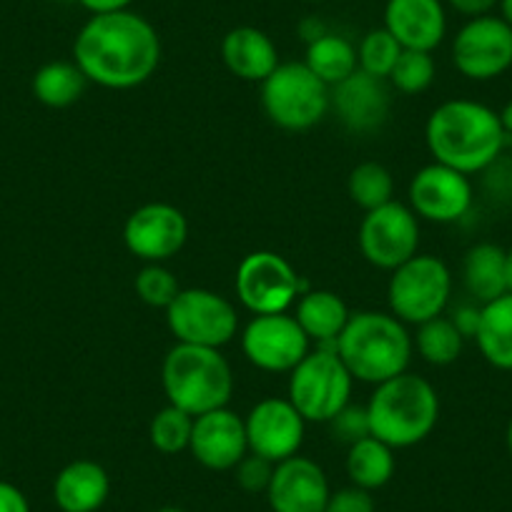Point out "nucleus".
I'll list each match as a JSON object with an SVG mask.
<instances>
[{
  "mask_svg": "<svg viewBox=\"0 0 512 512\" xmlns=\"http://www.w3.org/2000/svg\"><path fill=\"white\" fill-rule=\"evenodd\" d=\"M73 61L88 83L128 91L149 81L161 63V38L144 16L128 11L91 16L73 43Z\"/></svg>",
  "mask_w": 512,
  "mask_h": 512,
  "instance_id": "obj_1",
  "label": "nucleus"
},
{
  "mask_svg": "<svg viewBox=\"0 0 512 512\" xmlns=\"http://www.w3.org/2000/svg\"><path fill=\"white\" fill-rule=\"evenodd\" d=\"M425 141L432 159L460 174H485L505 151L507 136L500 113L470 98H452L430 113Z\"/></svg>",
  "mask_w": 512,
  "mask_h": 512,
  "instance_id": "obj_2",
  "label": "nucleus"
},
{
  "mask_svg": "<svg viewBox=\"0 0 512 512\" xmlns=\"http://www.w3.org/2000/svg\"><path fill=\"white\" fill-rule=\"evenodd\" d=\"M334 349L354 382L377 387V384L407 372L415 342L407 332V324L400 322L395 314L367 309V312H354L349 317Z\"/></svg>",
  "mask_w": 512,
  "mask_h": 512,
  "instance_id": "obj_3",
  "label": "nucleus"
},
{
  "mask_svg": "<svg viewBox=\"0 0 512 512\" xmlns=\"http://www.w3.org/2000/svg\"><path fill=\"white\" fill-rule=\"evenodd\" d=\"M369 435L392 450L420 445L432 435L440 420V397L432 382L412 372H402L377 384L367 405Z\"/></svg>",
  "mask_w": 512,
  "mask_h": 512,
  "instance_id": "obj_4",
  "label": "nucleus"
},
{
  "mask_svg": "<svg viewBox=\"0 0 512 512\" xmlns=\"http://www.w3.org/2000/svg\"><path fill=\"white\" fill-rule=\"evenodd\" d=\"M161 382L169 405L201 417L229 407L234 395V372L229 359L214 347L176 342L161 367Z\"/></svg>",
  "mask_w": 512,
  "mask_h": 512,
  "instance_id": "obj_5",
  "label": "nucleus"
},
{
  "mask_svg": "<svg viewBox=\"0 0 512 512\" xmlns=\"http://www.w3.org/2000/svg\"><path fill=\"white\" fill-rule=\"evenodd\" d=\"M354 377L334 347H317L289 372L287 400L307 422L337 417L352 402Z\"/></svg>",
  "mask_w": 512,
  "mask_h": 512,
  "instance_id": "obj_6",
  "label": "nucleus"
},
{
  "mask_svg": "<svg viewBox=\"0 0 512 512\" xmlns=\"http://www.w3.org/2000/svg\"><path fill=\"white\" fill-rule=\"evenodd\" d=\"M332 106V88L319 81L297 61L279 63L277 71L262 83V108L274 126L284 131H309L324 121Z\"/></svg>",
  "mask_w": 512,
  "mask_h": 512,
  "instance_id": "obj_7",
  "label": "nucleus"
},
{
  "mask_svg": "<svg viewBox=\"0 0 512 512\" xmlns=\"http://www.w3.org/2000/svg\"><path fill=\"white\" fill-rule=\"evenodd\" d=\"M452 297V272L440 256L417 254L397 267L387 284L390 312L405 324L430 322L442 317Z\"/></svg>",
  "mask_w": 512,
  "mask_h": 512,
  "instance_id": "obj_8",
  "label": "nucleus"
},
{
  "mask_svg": "<svg viewBox=\"0 0 512 512\" xmlns=\"http://www.w3.org/2000/svg\"><path fill=\"white\" fill-rule=\"evenodd\" d=\"M236 297L251 314H282L307 292V282L277 251H251L236 267Z\"/></svg>",
  "mask_w": 512,
  "mask_h": 512,
  "instance_id": "obj_9",
  "label": "nucleus"
},
{
  "mask_svg": "<svg viewBox=\"0 0 512 512\" xmlns=\"http://www.w3.org/2000/svg\"><path fill=\"white\" fill-rule=\"evenodd\" d=\"M166 324L176 342L221 349L236 337L239 314L226 297L211 289H181L166 309Z\"/></svg>",
  "mask_w": 512,
  "mask_h": 512,
  "instance_id": "obj_10",
  "label": "nucleus"
},
{
  "mask_svg": "<svg viewBox=\"0 0 512 512\" xmlns=\"http://www.w3.org/2000/svg\"><path fill=\"white\" fill-rule=\"evenodd\" d=\"M359 251L372 267L395 272L420 249V219L400 201L364 211L359 224Z\"/></svg>",
  "mask_w": 512,
  "mask_h": 512,
  "instance_id": "obj_11",
  "label": "nucleus"
},
{
  "mask_svg": "<svg viewBox=\"0 0 512 512\" xmlns=\"http://www.w3.org/2000/svg\"><path fill=\"white\" fill-rule=\"evenodd\" d=\"M241 352L262 372L289 374L312 352V339L294 314H256L241 332Z\"/></svg>",
  "mask_w": 512,
  "mask_h": 512,
  "instance_id": "obj_12",
  "label": "nucleus"
},
{
  "mask_svg": "<svg viewBox=\"0 0 512 512\" xmlns=\"http://www.w3.org/2000/svg\"><path fill=\"white\" fill-rule=\"evenodd\" d=\"M452 63L470 81H495L512 68V28L500 16L470 18L452 41Z\"/></svg>",
  "mask_w": 512,
  "mask_h": 512,
  "instance_id": "obj_13",
  "label": "nucleus"
},
{
  "mask_svg": "<svg viewBox=\"0 0 512 512\" xmlns=\"http://www.w3.org/2000/svg\"><path fill=\"white\" fill-rule=\"evenodd\" d=\"M189 221L184 211L166 201H151L131 211L123 224V244L144 264H164L184 249Z\"/></svg>",
  "mask_w": 512,
  "mask_h": 512,
  "instance_id": "obj_14",
  "label": "nucleus"
},
{
  "mask_svg": "<svg viewBox=\"0 0 512 512\" xmlns=\"http://www.w3.org/2000/svg\"><path fill=\"white\" fill-rule=\"evenodd\" d=\"M407 196H410L407 206L415 211L417 219L432 224H457L470 214L475 191L470 176L432 161L412 176Z\"/></svg>",
  "mask_w": 512,
  "mask_h": 512,
  "instance_id": "obj_15",
  "label": "nucleus"
},
{
  "mask_svg": "<svg viewBox=\"0 0 512 512\" xmlns=\"http://www.w3.org/2000/svg\"><path fill=\"white\" fill-rule=\"evenodd\" d=\"M249 452L267 457L269 462H284L299 455L307 432V420L287 397H264L244 417Z\"/></svg>",
  "mask_w": 512,
  "mask_h": 512,
  "instance_id": "obj_16",
  "label": "nucleus"
},
{
  "mask_svg": "<svg viewBox=\"0 0 512 512\" xmlns=\"http://www.w3.org/2000/svg\"><path fill=\"white\" fill-rule=\"evenodd\" d=\"M189 452L201 467L214 472H229L249 455L244 417L229 407L194 417Z\"/></svg>",
  "mask_w": 512,
  "mask_h": 512,
  "instance_id": "obj_17",
  "label": "nucleus"
},
{
  "mask_svg": "<svg viewBox=\"0 0 512 512\" xmlns=\"http://www.w3.org/2000/svg\"><path fill=\"white\" fill-rule=\"evenodd\" d=\"M332 108L347 131L374 134L390 118V83L364 71H354L332 88Z\"/></svg>",
  "mask_w": 512,
  "mask_h": 512,
  "instance_id": "obj_18",
  "label": "nucleus"
},
{
  "mask_svg": "<svg viewBox=\"0 0 512 512\" xmlns=\"http://www.w3.org/2000/svg\"><path fill=\"white\" fill-rule=\"evenodd\" d=\"M329 495V480L322 465L302 455L274 465L267 500L272 512H324Z\"/></svg>",
  "mask_w": 512,
  "mask_h": 512,
  "instance_id": "obj_19",
  "label": "nucleus"
},
{
  "mask_svg": "<svg viewBox=\"0 0 512 512\" xmlns=\"http://www.w3.org/2000/svg\"><path fill=\"white\" fill-rule=\"evenodd\" d=\"M384 28L407 51L432 53L445 41V6H442V0H387Z\"/></svg>",
  "mask_w": 512,
  "mask_h": 512,
  "instance_id": "obj_20",
  "label": "nucleus"
},
{
  "mask_svg": "<svg viewBox=\"0 0 512 512\" xmlns=\"http://www.w3.org/2000/svg\"><path fill=\"white\" fill-rule=\"evenodd\" d=\"M221 61L236 78L264 83L282 61L272 38L254 26L231 28L221 41Z\"/></svg>",
  "mask_w": 512,
  "mask_h": 512,
  "instance_id": "obj_21",
  "label": "nucleus"
},
{
  "mask_svg": "<svg viewBox=\"0 0 512 512\" xmlns=\"http://www.w3.org/2000/svg\"><path fill=\"white\" fill-rule=\"evenodd\" d=\"M111 492L108 472L93 460H73L53 482V500L61 512H96Z\"/></svg>",
  "mask_w": 512,
  "mask_h": 512,
  "instance_id": "obj_22",
  "label": "nucleus"
},
{
  "mask_svg": "<svg viewBox=\"0 0 512 512\" xmlns=\"http://www.w3.org/2000/svg\"><path fill=\"white\" fill-rule=\"evenodd\" d=\"M349 317L352 312L347 302L329 289H307L297 299V309H294V319L304 329V334L317 342V347H334Z\"/></svg>",
  "mask_w": 512,
  "mask_h": 512,
  "instance_id": "obj_23",
  "label": "nucleus"
},
{
  "mask_svg": "<svg viewBox=\"0 0 512 512\" xmlns=\"http://www.w3.org/2000/svg\"><path fill=\"white\" fill-rule=\"evenodd\" d=\"M462 282L475 304H490L507 294V251L502 246L482 241L465 254Z\"/></svg>",
  "mask_w": 512,
  "mask_h": 512,
  "instance_id": "obj_24",
  "label": "nucleus"
},
{
  "mask_svg": "<svg viewBox=\"0 0 512 512\" xmlns=\"http://www.w3.org/2000/svg\"><path fill=\"white\" fill-rule=\"evenodd\" d=\"M475 342L487 364L512 372V292L482 304Z\"/></svg>",
  "mask_w": 512,
  "mask_h": 512,
  "instance_id": "obj_25",
  "label": "nucleus"
},
{
  "mask_svg": "<svg viewBox=\"0 0 512 512\" xmlns=\"http://www.w3.org/2000/svg\"><path fill=\"white\" fill-rule=\"evenodd\" d=\"M395 450L377 437H362L347 450V477L354 487L379 490L395 475Z\"/></svg>",
  "mask_w": 512,
  "mask_h": 512,
  "instance_id": "obj_26",
  "label": "nucleus"
},
{
  "mask_svg": "<svg viewBox=\"0 0 512 512\" xmlns=\"http://www.w3.org/2000/svg\"><path fill=\"white\" fill-rule=\"evenodd\" d=\"M304 66L314 73L322 83L334 88L342 83L344 78L359 71L357 63V46L347 41L337 33H322L319 38L307 43V56H304Z\"/></svg>",
  "mask_w": 512,
  "mask_h": 512,
  "instance_id": "obj_27",
  "label": "nucleus"
},
{
  "mask_svg": "<svg viewBox=\"0 0 512 512\" xmlns=\"http://www.w3.org/2000/svg\"><path fill=\"white\" fill-rule=\"evenodd\" d=\"M88 78L76 61H51L33 76V96L48 108H68L86 93Z\"/></svg>",
  "mask_w": 512,
  "mask_h": 512,
  "instance_id": "obj_28",
  "label": "nucleus"
},
{
  "mask_svg": "<svg viewBox=\"0 0 512 512\" xmlns=\"http://www.w3.org/2000/svg\"><path fill=\"white\" fill-rule=\"evenodd\" d=\"M412 342H415L417 354L427 364H432V367H450V364H455L460 359L462 347H465V337H462L460 329L445 314L420 324L417 337Z\"/></svg>",
  "mask_w": 512,
  "mask_h": 512,
  "instance_id": "obj_29",
  "label": "nucleus"
},
{
  "mask_svg": "<svg viewBox=\"0 0 512 512\" xmlns=\"http://www.w3.org/2000/svg\"><path fill=\"white\" fill-rule=\"evenodd\" d=\"M349 199L364 211L379 209V206L395 201V179L392 171L377 161H364L354 166L347 179Z\"/></svg>",
  "mask_w": 512,
  "mask_h": 512,
  "instance_id": "obj_30",
  "label": "nucleus"
},
{
  "mask_svg": "<svg viewBox=\"0 0 512 512\" xmlns=\"http://www.w3.org/2000/svg\"><path fill=\"white\" fill-rule=\"evenodd\" d=\"M194 417L174 405H166L154 415L149 425V440L161 455H179L191 445Z\"/></svg>",
  "mask_w": 512,
  "mask_h": 512,
  "instance_id": "obj_31",
  "label": "nucleus"
},
{
  "mask_svg": "<svg viewBox=\"0 0 512 512\" xmlns=\"http://www.w3.org/2000/svg\"><path fill=\"white\" fill-rule=\"evenodd\" d=\"M400 53L402 46L387 28H374V31H369L357 46L359 71L387 81L392 68H395L397 58H400Z\"/></svg>",
  "mask_w": 512,
  "mask_h": 512,
  "instance_id": "obj_32",
  "label": "nucleus"
},
{
  "mask_svg": "<svg viewBox=\"0 0 512 512\" xmlns=\"http://www.w3.org/2000/svg\"><path fill=\"white\" fill-rule=\"evenodd\" d=\"M435 76L437 66L432 53L407 51V48H402L387 83L392 88H397L400 93H405V96H417V93H425L435 83Z\"/></svg>",
  "mask_w": 512,
  "mask_h": 512,
  "instance_id": "obj_33",
  "label": "nucleus"
},
{
  "mask_svg": "<svg viewBox=\"0 0 512 512\" xmlns=\"http://www.w3.org/2000/svg\"><path fill=\"white\" fill-rule=\"evenodd\" d=\"M134 287L141 302L149 304V307L154 309H164V312L181 292L176 277L164 267V264H144V269L136 274Z\"/></svg>",
  "mask_w": 512,
  "mask_h": 512,
  "instance_id": "obj_34",
  "label": "nucleus"
},
{
  "mask_svg": "<svg viewBox=\"0 0 512 512\" xmlns=\"http://www.w3.org/2000/svg\"><path fill=\"white\" fill-rule=\"evenodd\" d=\"M234 475L244 492H251V495L264 492V495H267L269 482H272L274 475V462H269L267 457H259L254 455V452H249V455L234 467Z\"/></svg>",
  "mask_w": 512,
  "mask_h": 512,
  "instance_id": "obj_35",
  "label": "nucleus"
},
{
  "mask_svg": "<svg viewBox=\"0 0 512 512\" xmlns=\"http://www.w3.org/2000/svg\"><path fill=\"white\" fill-rule=\"evenodd\" d=\"M329 430H332L334 440L344 442V445H354L362 437H369V420H367V407H354L349 402L337 417L327 422Z\"/></svg>",
  "mask_w": 512,
  "mask_h": 512,
  "instance_id": "obj_36",
  "label": "nucleus"
},
{
  "mask_svg": "<svg viewBox=\"0 0 512 512\" xmlns=\"http://www.w3.org/2000/svg\"><path fill=\"white\" fill-rule=\"evenodd\" d=\"M327 512H374L372 492L362 490V487H344L329 495Z\"/></svg>",
  "mask_w": 512,
  "mask_h": 512,
  "instance_id": "obj_37",
  "label": "nucleus"
},
{
  "mask_svg": "<svg viewBox=\"0 0 512 512\" xmlns=\"http://www.w3.org/2000/svg\"><path fill=\"white\" fill-rule=\"evenodd\" d=\"M480 304H460L457 309H452L450 319L460 334L465 339H475L477 327H480Z\"/></svg>",
  "mask_w": 512,
  "mask_h": 512,
  "instance_id": "obj_38",
  "label": "nucleus"
},
{
  "mask_svg": "<svg viewBox=\"0 0 512 512\" xmlns=\"http://www.w3.org/2000/svg\"><path fill=\"white\" fill-rule=\"evenodd\" d=\"M0 512H31L28 497L11 482L0 480Z\"/></svg>",
  "mask_w": 512,
  "mask_h": 512,
  "instance_id": "obj_39",
  "label": "nucleus"
},
{
  "mask_svg": "<svg viewBox=\"0 0 512 512\" xmlns=\"http://www.w3.org/2000/svg\"><path fill=\"white\" fill-rule=\"evenodd\" d=\"M447 3H450L452 11H457L460 16L467 18L490 16V13L500 6V0H447Z\"/></svg>",
  "mask_w": 512,
  "mask_h": 512,
  "instance_id": "obj_40",
  "label": "nucleus"
},
{
  "mask_svg": "<svg viewBox=\"0 0 512 512\" xmlns=\"http://www.w3.org/2000/svg\"><path fill=\"white\" fill-rule=\"evenodd\" d=\"M91 16H101V13H116L128 11L134 0H78Z\"/></svg>",
  "mask_w": 512,
  "mask_h": 512,
  "instance_id": "obj_41",
  "label": "nucleus"
},
{
  "mask_svg": "<svg viewBox=\"0 0 512 512\" xmlns=\"http://www.w3.org/2000/svg\"><path fill=\"white\" fill-rule=\"evenodd\" d=\"M500 121H502V126H505L507 136H512V101H507L505 108L500 111Z\"/></svg>",
  "mask_w": 512,
  "mask_h": 512,
  "instance_id": "obj_42",
  "label": "nucleus"
},
{
  "mask_svg": "<svg viewBox=\"0 0 512 512\" xmlns=\"http://www.w3.org/2000/svg\"><path fill=\"white\" fill-rule=\"evenodd\" d=\"M500 18L512 28V0H500Z\"/></svg>",
  "mask_w": 512,
  "mask_h": 512,
  "instance_id": "obj_43",
  "label": "nucleus"
},
{
  "mask_svg": "<svg viewBox=\"0 0 512 512\" xmlns=\"http://www.w3.org/2000/svg\"><path fill=\"white\" fill-rule=\"evenodd\" d=\"M507 289L512 292V249L507 251Z\"/></svg>",
  "mask_w": 512,
  "mask_h": 512,
  "instance_id": "obj_44",
  "label": "nucleus"
},
{
  "mask_svg": "<svg viewBox=\"0 0 512 512\" xmlns=\"http://www.w3.org/2000/svg\"><path fill=\"white\" fill-rule=\"evenodd\" d=\"M505 445H507V452H510V457H512V420L507 422V432H505Z\"/></svg>",
  "mask_w": 512,
  "mask_h": 512,
  "instance_id": "obj_45",
  "label": "nucleus"
},
{
  "mask_svg": "<svg viewBox=\"0 0 512 512\" xmlns=\"http://www.w3.org/2000/svg\"><path fill=\"white\" fill-rule=\"evenodd\" d=\"M159 512H186V510H181V507H174V505H169V507H161Z\"/></svg>",
  "mask_w": 512,
  "mask_h": 512,
  "instance_id": "obj_46",
  "label": "nucleus"
},
{
  "mask_svg": "<svg viewBox=\"0 0 512 512\" xmlns=\"http://www.w3.org/2000/svg\"><path fill=\"white\" fill-rule=\"evenodd\" d=\"M312 3H317V0H312Z\"/></svg>",
  "mask_w": 512,
  "mask_h": 512,
  "instance_id": "obj_47",
  "label": "nucleus"
},
{
  "mask_svg": "<svg viewBox=\"0 0 512 512\" xmlns=\"http://www.w3.org/2000/svg\"><path fill=\"white\" fill-rule=\"evenodd\" d=\"M324 512H327V510H324Z\"/></svg>",
  "mask_w": 512,
  "mask_h": 512,
  "instance_id": "obj_48",
  "label": "nucleus"
}]
</instances>
